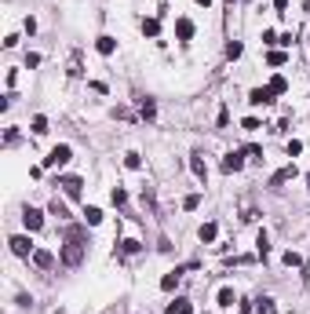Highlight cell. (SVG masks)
Returning a JSON list of instances; mask_svg holds the SVG:
<instances>
[{"label": "cell", "mask_w": 310, "mask_h": 314, "mask_svg": "<svg viewBox=\"0 0 310 314\" xmlns=\"http://www.w3.org/2000/svg\"><path fill=\"white\" fill-rule=\"evenodd\" d=\"M84 260V227H66V245H62V263L80 267Z\"/></svg>", "instance_id": "6da1fadb"}, {"label": "cell", "mask_w": 310, "mask_h": 314, "mask_svg": "<svg viewBox=\"0 0 310 314\" xmlns=\"http://www.w3.org/2000/svg\"><path fill=\"white\" fill-rule=\"evenodd\" d=\"M70 157H73V150L62 143V146H55V150H51L48 157H44V168H62V164L70 161Z\"/></svg>", "instance_id": "7a4b0ae2"}, {"label": "cell", "mask_w": 310, "mask_h": 314, "mask_svg": "<svg viewBox=\"0 0 310 314\" xmlns=\"http://www.w3.org/2000/svg\"><path fill=\"white\" fill-rule=\"evenodd\" d=\"M7 245H11V252H15V256H22V260H30V256L37 252V248H33V241H30V234H15Z\"/></svg>", "instance_id": "3957f363"}, {"label": "cell", "mask_w": 310, "mask_h": 314, "mask_svg": "<svg viewBox=\"0 0 310 314\" xmlns=\"http://www.w3.org/2000/svg\"><path fill=\"white\" fill-rule=\"evenodd\" d=\"M22 223H26V230L33 234V230H40V227H44V212H37V208H30V205H26V212H22Z\"/></svg>", "instance_id": "277c9868"}, {"label": "cell", "mask_w": 310, "mask_h": 314, "mask_svg": "<svg viewBox=\"0 0 310 314\" xmlns=\"http://www.w3.org/2000/svg\"><path fill=\"white\" fill-rule=\"evenodd\" d=\"M248 103L252 106H267V103H274V91H270V88H252L248 91Z\"/></svg>", "instance_id": "5b68a950"}, {"label": "cell", "mask_w": 310, "mask_h": 314, "mask_svg": "<svg viewBox=\"0 0 310 314\" xmlns=\"http://www.w3.org/2000/svg\"><path fill=\"white\" fill-rule=\"evenodd\" d=\"M59 187H62L66 194H70V197H80V187H84V183L77 179V175H66V179L59 183Z\"/></svg>", "instance_id": "8992f818"}, {"label": "cell", "mask_w": 310, "mask_h": 314, "mask_svg": "<svg viewBox=\"0 0 310 314\" xmlns=\"http://www.w3.org/2000/svg\"><path fill=\"white\" fill-rule=\"evenodd\" d=\"M33 263L40 267V271H48V267H55V256L48 252V248H37V252H33Z\"/></svg>", "instance_id": "52a82bcc"}, {"label": "cell", "mask_w": 310, "mask_h": 314, "mask_svg": "<svg viewBox=\"0 0 310 314\" xmlns=\"http://www.w3.org/2000/svg\"><path fill=\"white\" fill-rule=\"evenodd\" d=\"M288 179H296V164H285L281 172H274V179H270V187H281V183H288Z\"/></svg>", "instance_id": "ba28073f"}, {"label": "cell", "mask_w": 310, "mask_h": 314, "mask_svg": "<svg viewBox=\"0 0 310 314\" xmlns=\"http://www.w3.org/2000/svg\"><path fill=\"white\" fill-rule=\"evenodd\" d=\"M190 172H194V175H197V179H201V183L208 179V164H204L201 157H190Z\"/></svg>", "instance_id": "9c48e42d"}, {"label": "cell", "mask_w": 310, "mask_h": 314, "mask_svg": "<svg viewBox=\"0 0 310 314\" xmlns=\"http://www.w3.org/2000/svg\"><path fill=\"white\" fill-rule=\"evenodd\" d=\"M175 33H179V40H190L194 37V22L190 18H179V22H175Z\"/></svg>", "instance_id": "30bf717a"}, {"label": "cell", "mask_w": 310, "mask_h": 314, "mask_svg": "<svg viewBox=\"0 0 310 314\" xmlns=\"http://www.w3.org/2000/svg\"><path fill=\"white\" fill-rule=\"evenodd\" d=\"M95 48H99V55H114L117 51V40H114V37H99Z\"/></svg>", "instance_id": "8fae6325"}, {"label": "cell", "mask_w": 310, "mask_h": 314, "mask_svg": "<svg viewBox=\"0 0 310 314\" xmlns=\"http://www.w3.org/2000/svg\"><path fill=\"white\" fill-rule=\"evenodd\" d=\"M215 234H219V227H215V223H204L201 230H197V237H201V241H215Z\"/></svg>", "instance_id": "7c38bea8"}, {"label": "cell", "mask_w": 310, "mask_h": 314, "mask_svg": "<svg viewBox=\"0 0 310 314\" xmlns=\"http://www.w3.org/2000/svg\"><path fill=\"white\" fill-rule=\"evenodd\" d=\"M270 91H274V95H285V91H288V80L285 77H270V84H267Z\"/></svg>", "instance_id": "4fadbf2b"}, {"label": "cell", "mask_w": 310, "mask_h": 314, "mask_svg": "<svg viewBox=\"0 0 310 314\" xmlns=\"http://www.w3.org/2000/svg\"><path fill=\"white\" fill-rule=\"evenodd\" d=\"M179 274H183V271H172V274H164V278H161V289H164V292H172L175 285H179Z\"/></svg>", "instance_id": "5bb4252c"}, {"label": "cell", "mask_w": 310, "mask_h": 314, "mask_svg": "<svg viewBox=\"0 0 310 314\" xmlns=\"http://www.w3.org/2000/svg\"><path fill=\"white\" fill-rule=\"evenodd\" d=\"M168 314H194V307H190V300H175L168 307Z\"/></svg>", "instance_id": "9a60e30c"}, {"label": "cell", "mask_w": 310, "mask_h": 314, "mask_svg": "<svg viewBox=\"0 0 310 314\" xmlns=\"http://www.w3.org/2000/svg\"><path fill=\"white\" fill-rule=\"evenodd\" d=\"M99 219H102V212H99L95 205H88V208H84V223H88V227H95Z\"/></svg>", "instance_id": "2e32d148"}, {"label": "cell", "mask_w": 310, "mask_h": 314, "mask_svg": "<svg viewBox=\"0 0 310 314\" xmlns=\"http://www.w3.org/2000/svg\"><path fill=\"white\" fill-rule=\"evenodd\" d=\"M241 164H245V161H241V154H230L227 161H223V172H237Z\"/></svg>", "instance_id": "e0dca14e"}, {"label": "cell", "mask_w": 310, "mask_h": 314, "mask_svg": "<svg viewBox=\"0 0 310 314\" xmlns=\"http://www.w3.org/2000/svg\"><path fill=\"white\" fill-rule=\"evenodd\" d=\"M143 33L146 37H157V33H161V22H157V18H146V22H143Z\"/></svg>", "instance_id": "ac0fdd59"}, {"label": "cell", "mask_w": 310, "mask_h": 314, "mask_svg": "<svg viewBox=\"0 0 310 314\" xmlns=\"http://www.w3.org/2000/svg\"><path fill=\"white\" fill-rule=\"evenodd\" d=\"M256 248H259V256H267V252H270V237H267V230H259V237H256Z\"/></svg>", "instance_id": "d6986e66"}, {"label": "cell", "mask_w": 310, "mask_h": 314, "mask_svg": "<svg viewBox=\"0 0 310 314\" xmlns=\"http://www.w3.org/2000/svg\"><path fill=\"white\" fill-rule=\"evenodd\" d=\"M48 212H51V216H59V219H70V212H66V205H62L59 197L51 201V208H48Z\"/></svg>", "instance_id": "ffe728a7"}, {"label": "cell", "mask_w": 310, "mask_h": 314, "mask_svg": "<svg viewBox=\"0 0 310 314\" xmlns=\"http://www.w3.org/2000/svg\"><path fill=\"white\" fill-rule=\"evenodd\" d=\"M233 289H219V307H233Z\"/></svg>", "instance_id": "44dd1931"}, {"label": "cell", "mask_w": 310, "mask_h": 314, "mask_svg": "<svg viewBox=\"0 0 310 314\" xmlns=\"http://www.w3.org/2000/svg\"><path fill=\"white\" fill-rule=\"evenodd\" d=\"M256 314H274V300H256Z\"/></svg>", "instance_id": "7402d4cb"}, {"label": "cell", "mask_w": 310, "mask_h": 314, "mask_svg": "<svg viewBox=\"0 0 310 314\" xmlns=\"http://www.w3.org/2000/svg\"><path fill=\"white\" fill-rule=\"evenodd\" d=\"M139 110H143V117H146V121H154V117H157V106L150 103V99H143V106H139Z\"/></svg>", "instance_id": "603a6c76"}, {"label": "cell", "mask_w": 310, "mask_h": 314, "mask_svg": "<svg viewBox=\"0 0 310 314\" xmlns=\"http://www.w3.org/2000/svg\"><path fill=\"white\" fill-rule=\"evenodd\" d=\"M33 132H37V135H44V132H48V117H40V114H37V117H33Z\"/></svg>", "instance_id": "cb8c5ba5"}, {"label": "cell", "mask_w": 310, "mask_h": 314, "mask_svg": "<svg viewBox=\"0 0 310 314\" xmlns=\"http://www.w3.org/2000/svg\"><path fill=\"white\" fill-rule=\"evenodd\" d=\"M267 62H270V66H285L288 55H285V51H270V59H267Z\"/></svg>", "instance_id": "d4e9b609"}, {"label": "cell", "mask_w": 310, "mask_h": 314, "mask_svg": "<svg viewBox=\"0 0 310 314\" xmlns=\"http://www.w3.org/2000/svg\"><path fill=\"white\" fill-rule=\"evenodd\" d=\"M237 55H241V44L230 40V44H227V59H237Z\"/></svg>", "instance_id": "484cf974"}, {"label": "cell", "mask_w": 310, "mask_h": 314, "mask_svg": "<svg viewBox=\"0 0 310 314\" xmlns=\"http://www.w3.org/2000/svg\"><path fill=\"white\" fill-rule=\"evenodd\" d=\"M124 164H128V168H143V161H139V154H128V157H124Z\"/></svg>", "instance_id": "4316f807"}, {"label": "cell", "mask_w": 310, "mask_h": 314, "mask_svg": "<svg viewBox=\"0 0 310 314\" xmlns=\"http://www.w3.org/2000/svg\"><path fill=\"white\" fill-rule=\"evenodd\" d=\"M263 44H281V37L274 30H267V33H263Z\"/></svg>", "instance_id": "83f0119b"}, {"label": "cell", "mask_w": 310, "mask_h": 314, "mask_svg": "<svg viewBox=\"0 0 310 314\" xmlns=\"http://www.w3.org/2000/svg\"><path fill=\"white\" fill-rule=\"evenodd\" d=\"M296 154H303V143H299V139L288 143V157H296Z\"/></svg>", "instance_id": "f1b7e54d"}, {"label": "cell", "mask_w": 310, "mask_h": 314, "mask_svg": "<svg viewBox=\"0 0 310 314\" xmlns=\"http://www.w3.org/2000/svg\"><path fill=\"white\" fill-rule=\"evenodd\" d=\"M285 263H288V267H299L303 260H299V252H285Z\"/></svg>", "instance_id": "f546056e"}, {"label": "cell", "mask_w": 310, "mask_h": 314, "mask_svg": "<svg viewBox=\"0 0 310 314\" xmlns=\"http://www.w3.org/2000/svg\"><path fill=\"white\" fill-rule=\"evenodd\" d=\"M241 128H245V132H256L259 121H256V117H245V124H241Z\"/></svg>", "instance_id": "4dcf8cb0"}, {"label": "cell", "mask_w": 310, "mask_h": 314, "mask_svg": "<svg viewBox=\"0 0 310 314\" xmlns=\"http://www.w3.org/2000/svg\"><path fill=\"white\" fill-rule=\"evenodd\" d=\"M124 201H128V194L117 187V190H114V205H124Z\"/></svg>", "instance_id": "1f68e13d"}, {"label": "cell", "mask_w": 310, "mask_h": 314, "mask_svg": "<svg viewBox=\"0 0 310 314\" xmlns=\"http://www.w3.org/2000/svg\"><path fill=\"white\" fill-rule=\"evenodd\" d=\"M120 248H124V252L131 256V252H139V241H131V237H128V241H124V245H120Z\"/></svg>", "instance_id": "d6a6232c"}, {"label": "cell", "mask_w": 310, "mask_h": 314, "mask_svg": "<svg viewBox=\"0 0 310 314\" xmlns=\"http://www.w3.org/2000/svg\"><path fill=\"white\" fill-rule=\"evenodd\" d=\"M274 7H277V11H281V15H285V7H288V0H274Z\"/></svg>", "instance_id": "836d02e7"}, {"label": "cell", "mask_w": 310, "mask_h": 314, "mask_svg": "<svg viewBox=\"0 0 310 314\" xmlns=\"http://www.w3.org/2000/svg\"><path fill=\"white\" fill-rule=\"evenodd\" d=\"M197 4H201V7H208V4H212V0H197Z\"/></svg>", "instance_id": "e575fe53"}, {"label": "cell", "mask_w": 310, "mask_h": 314, "mask_svg": "<svg viewBox=\"0 0 310 314\" xmlns=\"http://www.w3.org/2000/svg\"><path fill=\"white\" fill-rule=\"evenodd\" d=\"M307 7H310V0H307Z\"/></svg>", "instance_id": "d590c367"}]
</instances>
